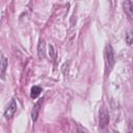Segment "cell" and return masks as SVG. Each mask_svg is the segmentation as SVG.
Wrapping results in <instances>:
<instances>
[{
    "label": "cell",
    "mask_w": 133,
    "mask_h": 133,
    "mask_svg": "<svg viewBox=\"0 0 133 133\" xmlns=\"http://www.w3.org/2000/svg\"><path fill=\"white\" fill-rule=\"evenodd\" d=\"M99 123L101 128H105L109 123V114L104 107L99 112Z\"/></svg>",
    "instance_id": "6da1fadb"
},
{
    "label": "cell",
    "mask_w": 133,
    "mask_h": 133,
    "mask_svg": "<svg viewBox=\"0 0 133 133\" xmlns=\"http://www.w3.org/2000/svg\"><path fill=\"white\" fill-rule=\"evenodd\" d=\"M105 55H106V62H107L108 66L112 68V65L114 64V52H113V49H112V47L110 45L106 46Z\"/></svg>",
    "instance_id": "7a4b0ae2"
},
{
    "label": "cell",
    "mask_w": 133,
    "mask_h": 133,
    "mask_svg": "<svg viewBox=\"0 0 133 133\" xmlns=\"http://www.w3.org/2000/svg\"><path fill=\"white\" fill-rule=\"evenodd\" d=\"M16 111H17V103H16V101L14 99H11L10 102L8 103L5 111H4V115H5L6 118H10V117L14 116Z\"/></svg>",
    "instance_id": "3957f363"
},
{
    "label": "cell",
    "mask_w": 133,
    "mask_h": 133,
    "mask_svg": "<svg viewBox=\"0 0 133 133\" xmlns=\"http://www.w3.org/2000/svg\"><path fill=\"white\" fill-rule=\"evenodd\" d=\"M123 7H124V11L126 12L127 17L131 21H133V4H132V2L128 1V0L124 1L123 2Z\"/></svg>",
    "instance_id": "277c9868"
},
{
    "label": "cell",
    "mask_w": 133,
    "mask_h": 133,
    "mask_svg": "<svg viewBox=\"0 0 133 133\" xmlns=\"http://www.w3.org/2000/svg\"><path fill=\"white\" fill-rule=\"evenodd\" d=\"M42 103H43V100L41 99L39 101H37V102L34 104L33 108H32V111H31V118H32V121H33V122H35V121L37 119L38 112H39V107H41Z\"/></svg>",
    "instance_id": "5b68a950"
},
{
    "label": "cell",
    "mask_w": 133,
    "mask_h": 133,
    "mask_svg": "<svg viewBox=\"0 0 133 133\" xmlns=\"http://www.w3.org/2000/svg\"><path fill=\"white\" fill-rule=\"evenodd\" d=\"M37 54L39 58H44L45 57V41L41 39L38 47H37Z\"/></svg>",
    "instance_id": "8992f818"
},
{
    "label": "cell",
    "mask_w": 133,
    "mask_h": 133,
    "mask_svg": "<svg viewBox=\"0 0 133 133\" xmlns=\"http://www.w3.org/2000/svg\"><path fill=\"white\" fill-rule=\"evenodd\" d=\"M6 66H7V58L2 54V57H1V64H0V71H1V77H2V78L4 77Z\"/></svg>",
    "instance_id": "52a82bcc"
},
{
    "label": "cell",
    "mask_w": 133,
    "mask_h": 133,
    "mask_svg": "<svg viewBox=\"0 0 133 133\" xmlns=\"http://www.w3.org/2000/svg\"><path fill=\"white\" fill-rule=\"evenodd\" d=\"M41 91H42V88H41L39 86L34 85V86L31 87V94H30V97H31L32 99H35V98H37V97L41 95Z\"/></svg>",
    "instance_id": "ba28073f"
},
{
    "label": "cell",
    "mask_w": 133,
    "mask_h": 133,
    "mask_svg": "<svg viewBox=\"0 0 133 133\" xmlns=\"http://www.w3.org/2000/svg\"><path fill=\"white\" fill-rule=\"evenodd\" d=\"M126 41H127V44H128V45H131V44L133 43V33H131V32L127 33Z\"/></svg>",
    "instance_id": "9c48e42d"
},
{
    "label": "cell",
    "mask_w": 133,
    "mask_h": 133,
    "mask_svg": "<svg viewBox=\"0 0 133 133\" xmlns=\"http://www.w3.org/2000/svg\"><path fill=\"white\" fill-rule=\"evenodd\" d=\"M49 53L51 54L52 58L55 57V52H54V48H53V46H49Z\"/></svg>",
    "instance_id": "30bf717a"
},
{
    "label": "cell",
    "mask_w": 133,
    "mask_h": 133,
    "mask_svg": "<svg viewBox=\"0 0 133 133\" xmlns=\"http://www.w3.org/2000/svg\"><path fill=\"white\" fill-rule=\"evenodd\" d=\"M127 133H133V121L130 123V125H129V130H128Z\"/></svg>",
    "instance_id": "8fae6325"
}]
</instances>
